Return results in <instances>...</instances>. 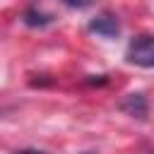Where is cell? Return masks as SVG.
<instances>
[{"label": "cell", "instance_id": "cell-6", "mask_svg": "<svg viewBox=\"0 0 154 154\" xmlns=\"http://www.w3.org/2000/svg\"><path fill=\"white\" fill-rule=\"evenodd\" d=\"M12 154H48V152L36 149V147H24V149H17V152H12Z\"/></svg>", "mask_w": 154, "mask_h": 154}, {"label": "cell", "instance_id": "cell-3", "mask_svg": "<svg viewBox=\"0 0 154 154\" xmlns=\"http://www.w3.org/2000/svg\"><path fill=\"white\" fill-rule=\"evenodd\" d=\"M118 108H120L123 113H128L130 118H137V120H147V116H149V101H147V96H144L142 91L128 94V96L118 103Z\"/></svg>", "mask_w": 154, "mask_h": 154}, {"label": "cell", "instance_id": "cell-8", "mask_svg": "<svg viewBox=\"0 0 154 154\" xmlns=\"http://www.w3.org/2000/svg\"><path fill=\"white\" fill-rule=\"evenodd\" d=\"M144 154H154V149H149V152H144Z\"/></svg>", "mask_w": 154, "mask_h": 154}, {"label": "cell", "instance_id": "cell-4", "mask_svg": "<svg viewBox=\"0 0 154 154\" xmlns=\"http://www.w3.org/2000/svg\"><path fill=\"white\" fill-rule=\"evenodd\" d=\"M22 22H24L26 26H31V29H43V26L53 24V14H48V12H43V10H38V7L34 5V7H26V10H24Z\"/></svg>", "mask_w": 154, "mask_h": 154}, {"label": "cell", "instance_id": "cell-2", "mask_svg": "<svg viewBox=\"0 0 154 154\" xmlns=\"http://www.w3.org/2000/svg\"><path fill=\"white\" fill-rule=\"evenodd\" d=\"M87 29H89L91 34L101 36V38H116V36L120 34L118 17H116V14H111V12H99L96 17H91V19H89V24H87Z\"/></svg>", "mask_w": 154, "mask_h": 154}, {"label": "cell", "instance_id": "cell-7", "mask_svg": "<svg viewBox=\"0 0 154 154\" xmlns=\"http://www.w3.org/2000/svg\"><path fill=\"white\" fill-rule=\"evenodd\" d=\"M82 154H96V152H82Z\"/></svg>", "mask_w": 154, "mask_h": 154}, {"label": "cell", "instance_id": "cell-1", "mask_svg": "<svg viewBox=\"0 0 154 154\" xmlns=\"http://www.w3.org/2000/svg\"><path fill=\"white\" fill-rule=\"evenodd\" d=\"M125 60L137 67H154V34H140L130 38L125 48Z\"/></svg>", "mask_w": 154, "mask_h": 154}, {"label": "cell", "instance_id": "cell-5", "mask_svg": "<svg viewBox=\"0 0 154 154\" xmlns=\"http://www.w3.org/2000/svg\"><path fill=\"white\" fill-rule=\"evenodd\" d=\"M63 5H67V7H72V10H84V7H89L94 0H60Z\"/></svg>", "mask_w": 154, "mask_h": 154}]
</instances>
